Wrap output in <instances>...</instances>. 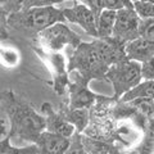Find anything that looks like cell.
Instances as JSON below:
<instances>
[{
	"label": "cell",
	"instance_id": "obj_29",
	"mask_svg": "<svg viewBox=\"0 0 154 154\" xmlns=\"http://www.w3.org/2000/svg\"><path fill=\"white\" fill-rule=\"evenodd\" d=\"M144 2H149V3H154V0H144Z\"/></svg>",
	"mask_w": 154,
	"mask_h": 154
},
{
	"label": "cell",
	"instance_id": "obj_20",
	"mask_svg": "<svg viewBox=\"0 0 154 154\" xmlns=\"http://www.w3.org/2000/svg\"><path fill=\"white\" fill-rule=\"evenodd\" d=\"M67 0H23L22 9L32 8V7H49L55 5V4H62Z\"/></svg>",
	"mask_w": 154,
	"mask_h": 154
},
{
	"label": "cell",
	"instance_id": "obj_21",
	"mask_svg": "<svg viewBox=\"0 0 154 154\" xmlns=\"http://www.w3.org/2000/svg\"><path fill=\"white\" fill-rule=\"evenodd\" d=\"M75 2L82 3L85 5H88L91 11H93L94 16L96 18V23H98V18L100 16V13L104 9V0H75Z\"/></svg>",
	"mask_w": 154,
	"mask_h": 154
},
{
	"label": "cell",
	"instance_id": "obj_22",
	"mask_svg": "<svg viewBox=\"0 0 154 154\" xmlns=\"http://www.w3.org/2000/svg\"><path fill=\"white\" fill-rule=\"evenodd\" d=\"M81 134L82 132H75L71 136V145L67 153H79V154H85L82 140H81Z\"/></svg>",
	"mask_w": 154,
	"mask_h": 154
},
{
	"label": "cell",
	"instance_id": "obj_18",
	"mask_svg": "<svg viewBox=\"0 0 154 154\" xmlns=\"http://www.w3.org/2000/svg\"><path fill=\"white\" fill-rule=\"evenodd\" d=\"M140 36L146 38L148 41L154 42V18L140 21Z\"/></svg>",
	"mask_w": 154,
	"mask_h": 154
},
{
	"label": "cell",
	"instance_id": "obj_27",
	"mask_svg": "<svg viewBox=\"0 0 154 154\" xmlns=\"http://www.w3.org/2000/svg\"><path fill=\"white\" fill-rule=\"evenodd\" d=\"M7 135H8V132H7V123H5V121H4L3 118H0V140L5 137Z\"/></svg>",
	"mask_w": 154,
	"mask_h": 154
},
{
	"label": "cell",
	"instance_id": "obj_3",
	"mask_svg": "<svg viewBox=\"0 0 154 154\" xmlns=\"http://www.w3.org/2000/svg\"><path fill=\"white\" fill-rule=\"evenodd\" d=\"M57 22H66L63 9L49 7H32L11 13L8 17L9 27L31 36H37L46 27Z\"/></svg>",
	"mask_w": 154,
	"mask_h": 154
},
{
	"label": "cell",
	"instance_id": "obj_4",
	"mask_svg": "<svg viewBox=\"0 0 154 154\" xmlns=\"http://www.w3.org/2000/svg\"><path fill=\"white\" fill-rule=\"evenodd\" d=\"M141 67L143 64L140 62L132 59H123L109 67L105 73V81L113 86L114 100H118L123 94L140 82L143 79Z\"/></svg>",
	"mask_w": 154,
	"mask_h": 154
},
{
	"label": "cell",
	"instance_id": "obj_19",
	"mask_svg": "<svg viewBox=\"0 0 154 154\" xmlns=\"http://www.w3.org/2000/svg\"><path fill=\"white\" fill-rule=\"evenodd\" d=\"M9 13L0 4V40H7L9 37V23H8Z\"/></svg>",
	"mask_w": 154,
	"mask_h": 154
},
{
	"label": "cell",
	"instance_id": "obj_9",
	"mask_svg": "<svg viewBox=\"0 0 154 154\" xmlns=\"http://www.w3.org/2000/svg\"><path fill=\"white\" fill-rule=\"evenodd\" d=\"M63 13H64L66 21L81 26L94 38L98 37V23H96V18L94 16L93 11L88 5L76 2L72 8H64Z\"/></svg>",
	"mask_w": 154,
	"mask_h": 154
},
{
	"label": "cell",
	"instance_id": "obj_5",
	"mask_svg": "<svg viewBox=\"0 0 154 154\" xmlns=\"http://www.w3.org/2000/svg\"><path fill=\"white\" fill-rule=\"evenodd\" d=\"M37 41L38 46L44 48L45 50L60 51L67 45L75 49L80 45L81 37L75 31H72L64 22H57L38 33Z\"/></svg>",
	"mask_w": 154,
	"mask_h": 154
},
{
	"label": "cell",
	"instance_id": "obj_23",
	"mask_svg": "<svg viewBox=\"0 0 154 154\" xmlns=\"http://www.w3.org/2000/svg\"><path fill=\"white\" fill-rule=\"evenodd\" d=\"M0 57L8 66H16L19 59L17 51H14L13 49H4L2 46H0Z\"/></svg>",
	"mask_w": 154,
	"mask_h": 154
},
{
	"label": "cell",
	"instance_id": "obj_12",
	"mask_svg": "<svg viewBox=\"0 0 154 154\" xmlns=\"http://www.w3.org/2000/svg\"><path fill=\"white\" fill-rule=\"evenodd\" d=\"M126 57L128 59L145 63L154 57V42L148 41L144 37H137L135 40L126 42Z\"/></svg>",
	"mask_w": 154,
	"mask_h": 154
},
{
	"label": "cell",
	"instance_id": "obj_8",
	"mask_svg": "<svg viewBox=\"0 0 154 154\" xmlns=\"http://www.w3.org/2000/svg\"><path fill=\"white\" fill-rule=\"evenodd\" d=\"M140 21L141 18L137 16L134 8L119 9V11H117L112 36L125 42L140 37Z\"/></svg>",
	"mask_w": 154,
	"mask_h": 154
},
{
	"label": "cell",
	"instance_id": "obj_10",
	"mask_svg": "<svg viewBox=\"0 0 154 154\" xmlns=\"http://www.w3.org/2000/svg\"><path fill=\"white\" fill-rule=\"evenodd\" d=\"M41 154H64L68 152L71 137L45 130L35 143Z\"/></svg>",
	"mask_w": 154,
	"mask_h": 154
},
{
	"label": "cell",
	"instance_id": "obj_2",
	"mask_svg": "<svg viewBox=\"0 0 154 154\" xmlns=\"http://www.w3.org/2000/svg\"><path fill=\"white\" fill-rule=\"evenodd\" d=\"M109 67L95 40L91 42L81 41L80 45L73 49L67 63L68 72H79V75L89 84L93 80H105V73Z\"/></svg>",
	"mask_w": 154,
	"mask_h": 154
},
{
	"label": "cell",
	"instance_id": "obj_25",
	"mask_svg": "<svg viewBox=\"0 0 154 154\" xmlns=\"http://www.w3.org/2000/svg\"><path fill=\"white\" fill-rule=\"evenodd\" d=\"M0 4L11 14V13L21 11L22 5H23V0H0Z\"/></svg>",
	"mask_w": 154,
	"mask_h": 154
},
{
	"label": "cell",
	"instance_id": "obj_16",
	"mask_svg": "<svg viewBox=\"0 0 154 154\" xmlns=\"http://www.w3.org/2000/svg\"><path fill=\"white\" fill-rule=\"evenodd\" d=\"M117 17V11L104 8L98 18V37H108L113 35V28Z\"/></svg>",
	"mask_w": 154,
	"mask_h": 154
},
{
	"label": "cell",
	"instance_id": "obj_26",
	"mask_svg": "<svg viewBox=\"0 0 154 154\" xmlns=\"http://www.w3.org/2000/svg\"><path fill=\"white\" fill-rule=\"evenodd\" d=\"M141 72H143V79L154 80V57L148 62H145V63H143Z\"/></svg>",
	"mask_w": 154,
	"mask_h": 154
},
{
	"label": "cell",
	"instance_id": "obj_28",
	"mask_svg": "<svg viewBox=\"0 0 154 154\" xmlns=\"http://www.w3.org/2000/svg\"><path fill=\"white\" fill-rule=\"evenodd\" d=\"M153 118H154V99H153Z\"/></svg>",
	"mask_w": 154,
	"mask_h": 154
},
{
	"label": "cell",
	"instance_id": "obj_14",
	"mask_svg": "<svg viewBox=\"0 0 154 154\" xmlns=\"http://www.w3.org/2000/svg\"><path fill=\"white\" fill-rule=\"evenodd\" d=\"M81 140H82L85 154H118L121 153L119 148L114 143L103 141L99 139L90 137L84 132L81 134Z\"/></svg>",
	"mask_w": 154,
	"mask_h": 154
},
{
	"label": "cell",
	"instance_id": "obj_7",
	"mask_svg": "<svg viewBox=\"0 0 154 154\" xmlns=\"http://www.w3.org/2000/svg\"><path fill=\"white\" fill-rule=\"evenodd\" d=\"M71 82L68 86L69 98H68V107L71 108H88L90 109L100 98L99 94L93 93L89 89V82L85 81L79 75V72H69Z\"/></svg>",
	"mask_w": 154,
	"mask_h": 154
},
{
	"label": "cell",
	"instance_id": "obj_15",
	"mask_svg": "<svg viewBox=\"0 0 154 154\" xmlns=\"http://www.w3.org/2000/svg\"><path fill=\"white\" fill-rule=\"evenodd\" d=\"M145 98V99H154V80L144 79L136 86H134L131 90H128L126 94H123L118 100L121 102H131L134 99Z\"/></svg>",
	"mask_w": 154,
	"mask_h": 154
},
{
	"label": "cell",
	"instance_id": "obj_1",
	"mask_svg": "<svg viewBox=\"0 0 154 154\" xmlns=\"http://www.w3.org/2000/svg\"><path fill=\"white\" fill-rule=\"evenodd\" d=\"M0 105L9 118L11 140H23L31 144L37 141L41 132L46 130L45 116L36 112L31 104L14 93L5 90L0 94Z\"/></svg>",
	"mask_w": 154,
	"mask_h": 154
},
{
	"label": "cell",
	"instance_id": "obj_17",
	"mask_svg": "<svg viewBox=\"0 0 154 154\" xmlns=\"http://www.w3.org/2000/svg\"><path fill=\"white\" fill-rule=\"evenodd\" d=\"M134 9L141 19L154 18V3L144 2V0H135Z\"/></svg>",
	"mask_w": 154,
	"mask_h": 154
},
{
	"label": "cell",
	"instance_id": "obj_11",
	"mask_svg": "<svg viewBox=\"0 0 154 154\" xmlns=\"http://www.w3.org/2000/svg\"><path fill=\"white\" fill-rule=\"evenodd\" d=\"M41 112L44 113L46 119V130L50 132H55L63 136L71 137L76 132L75 126L62 116L59 110H55L50 103H44L41 105Z\"/></svg>",
	"mask_w": 154,
	"mask_h": 154
},
{
	"label": "cell",
	"instance_id": "obj_30",
	"mask_svg": "<svg viewBox=\"0 0 154 154\" xmlns=\"http://www.w3.org/2000/svg\"><path fill=\"white\" fill-rule=\"evenodd\" d=\"M153 153H154V148H153Z\"/></svg>",
	"mask_w": 154,
	"mask_h": 154
},
{
	"label": "cell",
	"instance_id": "obj_13",
	"mask_svg": "<svg viewBox=\"0 0 154 154\" xmlns=\"http://www.w3.org/2000/svg\"><path fill=\"white\" fill-rule=\"evenodd\" d=\"M58 110L67 121L73 125L77 132H84L90 122V109L88 108H71L67 103H62Z\"/></svg>",
	"mask_w": 154,
	"mask_h": 154
},
{
	"label": "cell",
	"instance_id": "obj_6",
	"mask_svg": "<svg viewBox=\"0 0 154 154\" xmlns=\"http://www.w3.org/2000/svg\"><path fill=\"white\" fill-rule=\"evenodd\" d=\"M33 50L40 57V59L44 60V63L49 67V71L53 75V90L55 91L57 95H64L71 82L64 55L60 51H49L41 46L33 48Z\"/></svg>",
	"mask_w": 154,
	"mask_h": 154
},
{
	"label": "cell",
	"instance_id": "obj_24",
	"mask_svg": "<svg viewBox=\"0 0 154 154\" xmlns=\"http://www.w3.org/2000/svg\"><path fill=\"white\" fill-rule=\"evenodd\" d=\"M104 8L119 11L122 8H134L132 0H104Z\"/></svg>",
	"mask_w": 154,
	"mask_h": 154
}]
</instances>
